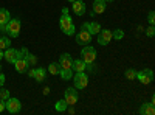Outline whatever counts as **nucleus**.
<instances>
[{"instance_id": "nucleus-1", "label": "nucleus", "mask_w": 155, "mask_h": 115, "mask_svg": "<svg viewBox=\"0 0 155 115\" xmlns=\"http://www.w3.org/2000/svg\"><path fill=\"white\" fill-rule=\"evenodd\" d=\"M73 61H71V56L68 53H64L61 55L59 58V67H61V78L62 79H71V70H73Z\"/></svg>"}, {"instance_id": "nucleus-2", "label": "nucleus", "mask_w": 155, "mask_h": 115, "mask_svg": "<svg viewBox=\"0 0 155 115\" xmlns=\"http://www.w3.org/2000/svg\"><path fill=\"white\" fill-rule=\"evenodd\" d=\"M59 25H61V30L67 36L74 34V23L71 22V17L68 14V8H62V16L59 19Z\"/></svg>"}, {"instance_id": "nucleus-3", "label": "nucleus", "mask_w": 155, "mask_h": 115, "mask_svg": "<svg viewBox=\"0 0 155 115\" xmlns=\"http://www.w3.org/2000/svg\"><path fill=\"white\" fill-rule=\"evenodd\" d=\"M81 59L85 62V66H87V64H93L95 59H96L95 48L90 47V45H84V48L81 50Z\"/></svg>"}, {"instance_id": "nucleus-4", "label": "nucleus", "mask_w": 155, "mask_h": 115, "mask_svg": "<svg viewBox=\"0 0 155 115\" xmlns=\"http://www.w3.org/2000/svg\"><path fill=\"white\" fill-rule=\"evenodd\" d=\"M6 33L11 37H17L20 34V20L19 19H9L6 25Z\"/></svg>"}, {"instance_id": "nucleus-5", "label": "nucleus", "mask_w": 155, "mask_h": 115, "mask_svg": "<svg viewBox=\"0 0 155 115\" xmlns=\"http://www.w3.org/2000/svg\"><path fill=\"white\" fill-rule=\"evenodd\" d=\"M22 104H20V101L17 98H8L5 100V109L9 112V113H17L20 110Z\"/></svg>"}, {"instance_id": "nucleus-6", "label": "nucleus", "mask_w": 155, "mask_h": 115, "mask_svg": "<svg viewBox=\"0 0 155 115\" xmlns=\"http://www.w3.org/2000/svg\"><path fill=\"white\" fill-rule=\"evenodd\" d=\"M73 81H74V87L76 89H85L87 84H88V78H87V75L84 72H78L74 75Z\"/></svg>"}, {"instance_id": "nucleus-7", "label": "nucleus", "mask_w": 155, "mask_h": 115, "mask_svg": "<svg viewBox=\"0 0 155 115\" xmlns=\"http://www.w3.org/2000/svg\"><path fill=\"white\" fill-rule=\"evenodd\" d=\"M64 100H65V103H67L68 106L76 104L78 100H79V95H78V92H76V87H74V89L68 87L67 90H65V96H64Z\"/></svg>"}, {"instance_id": "nucleus-8", "label": "nucleus", "mask_w": 155, "mask_h": 115, "mask_svg": "<svg viewBox=\"0 0 155 115\" xmlns=\"http://www.w3.org/2000/svg\"><path fill=\"white\" fill-rule=\"evenodd\" d=\"M137 79H140V83H143V84H149L152 83L153 79V72L150 69H146V70H141L137 73Z\"/></svg>"}, {"instance_id": "nucleus-9", "label": "nucleus", "mask_w": 155, "mask_h": 115, "mask_svg": "<svg viewBox=\"0 0 155 115\" xmlns=\"http://www.w3.org/2000/svg\"><path fill=\"white\" fill-rule=\"evenodd\" d=\"M90 39H92V34H90L87 30H84V28H81V31L76 34V42L79 45H88Z\"/></svg>"}, {"instance_id": "nucleus-10", "label": "nucleus", "mask_w": 155, "mask_h": 115, "mask_svg": "<svg viewBox=\"0 0 155 115\" xmlns=\"http://www.w3.org/2000/svg\"><path fill=\"white\" fill-rule=\"evenodd\" d=\"M112 39H113V37H112V31L110 30H101L98 33V42H99V45H107Z\"/></svg>"}, {"instance_id": "nucleus-11", "label": "nucleus", "mask_w": 155, "mask_h": 115, "mask_svg": "<svg viewBox=\"0 0 155 115\" xmlns=\"http://www.w3.org/2000/svg\"><path fill=\"white\" fill-rule=\"evenodd\" d=\"M81 28L87 30L90 34H98V33L101 31V25H99L98 22H84Z\"/></svg>"}, {"instance_id": "nucleus-12", "label": "nucleus", "mask_w": 155, "mask_h": 115, "mask_svg": "<svg viewBox=\"0 0 155 115\" xmlns=\"http://www.w3.org/2000/svg\"><path fill=\"white\" fill-rule=\"evenodd\" d=\"M3 58L9 62V64H12L16 59H19V50H14V48H6L5 50V53H3Z\"/></svg>"}, {"instance_id": "nucleus-13", "label": "nucleus", "mask_w": 155, "mask_h": 115, "mask_svg": "<svg viewBox=\"0 0 155 115\" xmlns=\"http://www.w3.org/2000/svg\"><path fill=\"white\" fill-rule=\"evenodd\" d=\"M14 67H16V72H19V73H25V72H28V62L25 61V58H19V59H16L14 62Z\"/></svg>"}, {"instance_id": "nucleus-14", "label": "nucleus", "mask_w": 155, "mask_h": 115, "mask_svg": "<svg viewBox=\"0 0 155 115\" xmlns=\"http://www.w3.org/2000/svg\"><path fill=\"white\" fill-rule=\"evenodd\" d=\"M106 6H107L106 0H95V2H93V12H92V14H102V12L106 11Z\"/></svg>"}, {"instance_id": "nucleus-15", "label": "nucleus", "mask_w": 155, "mask_h": 115, "mask_svg": "<svg viewBox=\"0 0 155 115\" xmlns=\"http://www.w3.org/2000/svg\"><path fill=\"white\" fill-rule=\"evenodd\" d=\"M73 11L76 16H84L85 14V3L81 0H74L73 2Z\"/></svg>"}, {"instance_id": "nucleus-16", "label": "nucleus", "mask_w": 155, "mask_h": 115, "mask_svg": "<svg viewBox=\"0 0 155 115\" xmlns=\"http://www.w3.org/2000/svg\"><path fill=\"white\" fill-rule=\"evenodd\" d=\"M140 113H141V115H153V113H155L153 104H152V103L143 104V106H141V109H140Z\"/></svg>"}, {"instance_id": "nucleus-17", "label": "nucleus", "mask_w": 155, "mask_h": 115, "mask_svg": "<svg viewBox=\"0 0 155 115\" xmlns=\"http://www.w3.org/2000/svg\"><path fill=\"white\" fill-rule=\"evenodd\" d=\"M9 11L5 8H0V25H6L9 22Z\"/></svg>"}, {"instance_id": "nucleus-18", "label": "nucleus", "mask_w": 155, "mask_h": 115, "mask_svg": "<svg viewBox=\"0 0 155 115\" xmlns=\"http://www.w3.org/2000/svg\"><path fill=\"white\" fill-rule=\"evenodd\" d=\"M73 70L78 73V72H84L85 70V62L82 61V59H76V61H73Z\"/></svg>"}, {"instance_id": "nucleus-19", "label": "nucleus", "mask_w": 155, "mask_h": 115, "mask_svg": "<svg viewBox=\"0 0 155 115\" xmlns=\"http://www.w3.org/2000/svg\"><path fill=\"white\" fill-rule=\"evenodd\" d=\"M45 69H36V72H34V76L33 78L37 81V83H42L44 79H45Z\"/></svg>"}, {"instance_id": "nucleus-20", "label": "nucleus", "mask_w": 155, "mask_h": 115, "mask_svg": "<svg viewBox=\"0 0 155 115\" xmlns=\"http://www.w3.org/2000/svg\"><path fill=\"white\" fill-rule=\"evenodd\" d=\"M67 107H68V104L65 103V100H59L58 103H56V106H54V109H56L58 112H65Z\"/></svg>"}, {"instance_id": "nucleus-21", "label": "nucleus", "mask_w": 155, "mask_h": 115, "mask_svg": "<svg viewBox=\"0 0 155 115\" xmlns=\"http://www.w3.org/2000/svg\"><path fill=\"white\" fill-rule=\"evenodd\" d=\"M48 72H50L51 75H59V72H61L59 64H56V62H51L50 66H48Z\"/></svg>"}, {"instance_id": "nucleus-22", "label": "nucleus", "mask_w": 155, "mask_h": 115, "mask_svg": "<svg viewBox=\"0 0 155 115\" xmlns=\"http://www.w3.org/2000/svg\"><path fill=\"white\" fill-rule=\"evenodd\" d=\"M25 61H27V62H28V66L31 67V66H34V64L37 62V58L28 52V53H27V56H25Z\"/></svg>"}, {"instance_id": "nucleus-23", "label": "nucleus", "mask_w": 155, "mask_h": 115, "mask_svg": "<svg viewBox=\"0 0 155 115\" xmlns=\"http://www.w3.org/2000/svg\"><path fill=\"white\" fill-rule=\"evenodd\" d=\"M9 39L8 37H0V50H6V48H9Z\"/></svg>"}, {"instance_id": "nucleus-24", "label": "nucleus", "mask_w": 155, "mask_h": 115, "mask_svg": "<svg viewBox=\"0 0 155 115\" xmlns=\"http://www.w3.org/2000/svg\"><path fill=\"white\" fill-rule=\"evenodd\" d=\"M112 37H115L116 41H121L123 37H124V31H123V30H115V31L112 33Z\"/></svg>"}, {"instance_id": "nucleus-25", "label": "nucleus", "mask_w": 155, "mask_h": 115, "mask_svg": "<svg viewBox=\"0 0 155 115\" xmlns=\"http://www.w3.org/2000/svg\"><path fill=\"white\" fill-rule=\"evenodd\" d=\"M126 78H127V79H137V72H135L134 69L126 70Z\"/></svg>"}, {"instance_id": "nucleus-26", "label": "nucleus", "mask_w": 155, "mask_h": 115, "mask_svg": "<svg viewBox=\"0 0 155 115\" xmlns=\"http://www.w3.org/2000/svg\"><path fill=\"white\" fill-rule=\"evenodd\" d=\"M0 98H2V100H8L9 98V90H6V89H0Z\"/></svg>"}, {"instance_id": "nucleus-27", "label": "nucleus", "mask_w": 155, "mask_h": 115, "mask_svg": "<svg viewBox=\"0 0 155 115\" xmlns=\"http://www.w3.org/2000/svg\"><path fill=\"white\" fill-rule=\"evenodd\" d=\"M153 34H155V28H153V25H150L149 28H146V36L153 37Z\"/></svg>"}, {"instance_id": "nucleus-28", "label": "nucleus", "mask_w": 155, "mask_h": 115, "mask_svg": "<svg viewBox=\"0 0 155 115\" xmlns=\"http://www.w3.org/2000/svg\"><path fill=\"white\" fill-rule=\"evenodd\" d=\"M147 20L150 22V25H153V22H155V12H153V11H150V12H149V16H147Z\"/></svg>"}, {"instance_id": "nucleus-29", "label": "nucleus", "mask_w": 155, "mask_h": 115, "mask_svg": "<svg viewBox=\"0 0 155 115\" xmlns=\"http://www.w3.org/2000/svg\"><path fill=\"white\" fill-rule=\"evenodd\" d=\"M5 84V75L2 73V72H0V87H2Z\"/></svg>"}, {"instance_id": "nucleus-30", "label": "nucleus", "mask_w": 155, "mask_h": 115, "mask_svg": "<svg viewBox=\"0 0 155 115\" xmlns=\"http://www.w3.org/2000/svg\"><path fill=\"white\" fill-rule=\"evenodd\" d=\"M5 110V100L0 98V112H3Z\"/></svg>"}, {"instance_id": "nucleus-31", "label": "nucleus", "mask_w": 155, "mask_h": 115, "mask_svg": "<svg viewBox=\"0 0 155 115\" xmlns=\"http://www.w3.org/2000/svg\"><path fill=\"white\" fill-rule=\"evenodd\" d=\"M34 72H36V69H30V70H28V75L31 76V78L34 76Z\"/></svg>"}, {"instance_id": "nucleus-32", "label": "nucleus", "mask_w": 155, "mask_h": 115, "mask_svg": "<svg viewBox=\"0 0 155 115\" xmlns=\"http://www.w3.org/2000/svg\"><path fill=\"white\" fill-rule=\"evenodd\" d=\"M42 93H44V95H48V93H50V89H48V87H44V90H42Z\"/></svg>"}, {"instance_id": "nucleus-33", "label": "nucleus", "mask_w": 155, "mask_h": 115, "mask_svg": "<svg viewBox=\"0 0 155 115\" xmlns=\"http://www.w3.org/2000/svg\"><path fill=\"white\" fill-rule=\"evenodd\" d=\"M0 59H3V52L0 50Z\"/></svg>"}, {"instance_id": "nucleus-34", "label": "nucleus", "mask_w": 155, "mask_h": 115, "mask_svg": "<svg viewBox=\"0 0 155 115\" xmlns=\"http://www.w3.org/2000/svg\"><path fill=\"white\" fill-rule=\"evenodd\" d=\"M106 2H115V0H106Z\"/></svg>"}, {"instance_id": "nucleus-35", "label": "nucleus", "mask_w": 155, "mask_h": 115, "mask_svg": "<svg viewBox=\"0 0 155 115\" xmlns=\"http://www.w3.org/2000/svg\"><path fill=\"white\" fill-rule=\"evenodd\" d=\"M67 2H71V3H73V2H74V0H67Z\"/></svg>"}, {"instance_id": "nucleus-36", "label": "nucleus", "mask_w": 155, "mask_h": 115, "mask_svg": "<svg viewBox=\"0 0 155 115\" xmlns=\"http://www.w3.org/2000/svg\"><path fill=\"white\" fill-rule=\"evenodd\" d=\"M0 70H2V66H0Z\"/></svg>"}]
</instances>
